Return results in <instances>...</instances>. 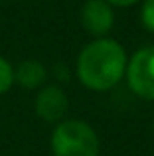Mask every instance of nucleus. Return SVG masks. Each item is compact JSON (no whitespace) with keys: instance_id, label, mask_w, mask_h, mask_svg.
<instances>
[{"instance_id":"nucleus-1","label":"nucleus","mask_w":154,"mask_h":156,"mask_svg":"<svg viewBox=\"0 0 154 156\" xmlns=\"http://www.w3.org/2000/svg\"><path fill=\"white\" fill-rule=\"evenodd\" d=\"M127 61L124 48L117 40L95 38L77 55V79L91 91H109L124 77Z\"/></svg>"},{"instance_id":"nucleus-2","label":"nucleus","mask_w":154,"mask_h":156,"mask_svg":"<svg viewBox=\"0 0 154 156\" xmlns=\"http://www.w3.org/2000/svg\"><path fill=\"white\" fill-rule=\"evenodd\" d=\"M51 152L54 156H99V136L85 121H61L51 133Z\"/></svg>"},{"instance_id":"nucleus-3","label":"nucleus","mask_w":154,"mask_h":156,"mask_svg":"<svg viewBox=\"0 0 154 156\" xmlns=\"http://www.w3.org/2000/svg\"><path fill=\"white\" fill-rule=\"evenodd\" d=\"M127 83L136 97L154 101V46H144L127 61Z\"/></svg>"},{"instance_id":"nucleus-4","label":"nucleus","mask_w":154,"mask_h":156,"mask_svg":"<svg viewBox=\"0 0 154 156\" xmlns=\"http://www.w3.org/2000/svg\"><path fill=\"white\" fill-rule=\"evenodd\" d=\"M81 26L85 32L95 38H107V34L115 26V12L113 6L105 0H87L81 8Z\"/></svg>"},{"instance_id":"nucleus-5","label":"nucleus","mask_w":154,"mask_h":156,"mask_svg":"<svg viewBox=\"0 0 154 156\" xmlns=\"http://www.w3.org/2000/svg\"><path fill=\"white\" fill-rule=\"evenodd\" d=\"M34 109L42 121L58 125V122L63 121L67 109H69V99L59 85H46L36 95Z\"/></svg>"},{"instance_id":"nucleus-6","label":"nucleus","mask_w":154,"mask_h":156,"mask_svg":"<svg viewBox=\"0 0 154 156\" xmlns=\"http://www.w3.org/2000/svg\"><path fill=\"white\" fill-rule=\"evenodd\" d=\"M47 69L40 59H24L14 67V83L24 89H38L46 83Z\"/></svg>"},{"instance_id":"nucleus-7","label":"nucleus","mask_w":154,"mask_h":156,"mask_svg":"<svg viewBox=\"0 0 154 156\" xmlns=\"http://www.w3.org/2000/svg\"><path fill=\"white\" fill-rule=\"evenodd\" d=\"M14 85V67L6 57L0 55V95L8 93Z\"/></svg>"},{"instance_id":"nucleus-8","label":"nucleus","mask_w":154,"mask_h":156,"mask_svg":"<svg viewBox=\"0 0 154 156\" xmlns=\"http://www.w3.org/2000/svg\"><path fill=\"white\" fill-rule=\"evenodd\" d=\"M140 22L148 32L154 34V0H144L140 8Z\"/></svg>"},{"instance_id":"nucleus-9","label":"nucleus","mask_w":154,"mask_h":156,"mask_svg":"<svg viewBox=\"0 0 154 156\" xmlns=\"http://www.w3.org/2000/svg\"><path fill=\"white\" fill-rule=\"evenodd\" d=\"M107 4H111V6H119V8H127V6H132V4H136L138 0H105Z\"/></svg>"},{"instance_id":"nucleus-10","label":"nucleus","mask_w":154,"mask_h":156,"mask_svg":"<svg viewBox=\"0 0 154 156\" xmlns=\"http://www.w3.org/2000/svg\"><path fill=\"white\" fill-rule=\"evenodd\" d=\"M152 133H154V125H152Z\"/></svg>"}]
</instances>
